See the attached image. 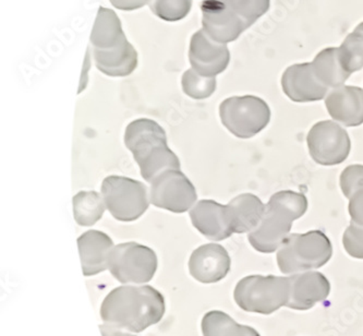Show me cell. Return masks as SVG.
<instances>
[{"instance_id": "6da1fadb", "label": "cell", "mask_w": 363, "mask_h": 336, "mask_svg": "<svg viewBox=\"0 0 363 336\" xmlns=\"http://www.w3.org/2000/svg\"><path fill=\"white\" fill-rule=\"evenodd\" d=\"M165 313V299L150 285H125L113 289L101 303L99 315L105 325L140 333L156 325Z\"/></svg>"}, {"instance_id": "e0dca14e", "label": "cell", "mask_w": 363, "mask_h": 336, "mask_svg": "<svg viewBox=\"0 0 363 336\" xmlns=\"http://www.w3.org/2000/svg\"><path fill=\"white\" fill-rule=\"evenodd\" d=\"M328 114L345 127L363 123V90L358 86H342L330 90L325 97Z\"/></svg>"}, {"instance_id": "8fae6325", "label": "cell", "mask_w": 363, "mask_h": 336, "mask_svg": "<svg viewBox=\"0 0 363 336\" xmlns=\"http://www.w3.org/2000/svg\"><path fill=\"white\" fill-rule=\"evenodd\" d=\"M196 188L180 169H168L151 183L150 202L172 213H184L196 201Z\"/></svg>"}, {"instance_id": "52a82bcc", "label": "cell", "mask_w": 363, "mask_h": 336, "mask_svg": "<svg viewBox=\"0 0 363 336\" xmlns=\"http://www.w3.org/2000/svg\"><path fill=\"white\" fill-rule=\"evenodd\" d=\"M223 125L240 139H250L264 130L271 121V109L262 99L253 95L233 96L220 104Z\"/></svg>"}, {"instance_id": "9a60e30c", "label": "cell", "mask_w": 363, "mask_h": 336, "mask_svg": "<svg viewBox=\"0 0 363 336\" xmlns=\"http://www.w3.org/2000/svg\"><path fill=\"white\" fill-rule=\"evenodd\" d=\"M281 86L290 100L297 103L321 101L330 92L316 78L311 62L288 67L281 77Z\"/></svg>"}, {"instance_id": "5bb4252c", "label": "cell", "mask_w": 363, "mask_h": 336, "mask_svg": "<svg viewBox=\"0 0 363 336\" xmlns=\"http://www.w3.org/2000/svg\"><path fill=\"white\" fill-rule=\"evenodd\" d=\"M231 260L224 247L218 244L203 245L192 252L189 272L203 284L220 282L230 271Z\"/></svg>"}, {"instance_id": "9c48e42d", "label": "cell", "mask_w": 363, "mask_h": 336, "mask_svg": "<svg viewBox=\"0 0 363 336\" xmlns=\"http://www.w3.org/2000/svg\"><path fill=\"white\" fill-rule=\"evenodd\" d=\"M101 194L111 215L121 222H133L141 218L151 203L143 183L123 176L105 178Z\"/></svg>"}, {"instance_id": "f546056e", "label": "cell", "mask_w": 363, "mask_h": 336, "mask_svg": "<svg viewBox=\"0 0 363 336\" xmlns=\"http://www.w3.org/2000/svg\"><path fill=\"white\" fill-rule=\"evenodd\" d=\"M348 199H350L348 210H350L352 222L357 225L363 226V179L357 184Z\"/></svg>"}, {"instance_id": "4316f807", "label": "cell", "mask_w": 363, "mask_h": 336, "mask_svg": "<svg viewBox=\"0 0 363 336\" xmlns=\"http://www.w3.org/2000/svg\"><path fill=\"white\" fill-rule=\"evenodd\" d=\"M229 5L248 28L269 11L271 0H228Z\"/></svg>"}, {"instance_id": "cb8c5ba5", "label": "cell", "mask_w": 363, "mask_h": 336, "mask_svg": "<svg viewBox=\"0 0 363 336\" xmlns=\"http://www.w3.org/2000/svg\"><path fill=\"white\" fill-rule=\"evenodd\" d=\"M340 64L347 74L352 76L363 68V32L358 28L345 38L338 47Z\"/></svg>"}, {"instance_id": "ba28073f", "label": "cell", "mask_w": 363, "mask_h": 336, "mask_svg": "<svg viewBox=\"0 0 363 336\" xmlns=\"http://www.w3.org/2000/svg\"><path fill=\"white\" fill-rule=\"evenodd\" d=\"M157 257L153 249L138 242H123L113 247L108 257V270L121 284L149 283L157 270Z\"/></svg>"}, {"instance_id": "5b68a950", "label": "cell", "mask_w": 363, "mask_h": 336, "mask_svg": "<svg viewBox=\"0 0 363 336\" xmlns=\"http://www.w3.org/2000/svg\"><path fill=\"white\" fill-rule=\"evenodd\" d=\"M332 254V244L321 230L290 234L279 249L277 264L284 274H297L322 268Z\"/></svg>"}, {"instance_id": "d6986e66", "label": "cell", "mask_w": 363, "mask_h": 336, "mask_svg": "<svg viewBox=\"0 0 363 336\" xmlns=\"http://www.w3.org/2000/svg\"><path fill=\"white\" fill-rule=\"evenodd\" d=\"M78 247L85 276H93L108 270L109 254L115 247L108 235L99 230H89L79 237Z\"/></svg>"}, {"instance_id": "3957f363", "label": "cell", "mask_w": 363, "mask_h": 336, "mask_svg": "<svg viewBox=\"0 0 363 336\" xmlns=\"http://www.w3.org/2000/svg\"><path fill=\"white\" fill-rule=\"evenodd\" d=\"M125 145L147 183L168 169H180L179 159L168 147L165 130L156 121L142 118L130 123L125 128Z\"/></svg>"}, {"instance_id": "ffe728a7", "label": "cell", "mask_w": 363, "mask_h": 336, "mask_svg": "<svg viewBox=\"0 0 363 336\" xmlns=\"http://www.w3.org/2000/svg\"><path fill=\"white\" fill-rule=\"evenodd\" d=\"M229 223L234 234L250 233L259 225L265 211V204L257 196L243 194L227 204Z\"/></svg>"}, {"instance_id": "d6a6232c", "label": "cell", "mask_w": 363, "mask_h": 336, "mask_svg": "<svg viewBox=\"0 0 363 336\" xmlns=\"http://www.w3.org/2000/svg\"><path fill=\"white\" fill-rule=\"evenodd\" d=\"M357 28H358V29L360 30V31L363 32V22H361V23L359 24V26H357Z\"/></svg>"}, {"instance_id": "1f68e13d", "label": "cell", "mask_w": 363, "mask_h": 336, "mask_svg": "<svg viewBox=\"0 0 363 336\" xmlns=\"http://www.w3.org/2000/svg\"><path fill=\"white\" fill-rule=\"evenodd\" d=\"M99 331H101V336H137L131 332L111 327V325H105V323L99 325Z\"/></svg>"}, {"instance_id": "7a4b0ae2", "label": "cell", "mask_w": 363, "mask_h": 336, "mask_svg": "<svg viewBox=\"0 0 363 336\" xmlns=\"http://www.w3.org/2000/svg\"><path fill=\"white\" fill-rule=\"evenodd\" d=\"M93 58L99 72L109 77H127L138 66V52L128 42L118 16L101 7L91 33Z\"/></svg>"}, {"instance_id": "f1b7e54d", "label": "cell", "mask_w": 363, "mask_h": 336, "mask_svg": "<svg viewBox=\"0 0 363 336\" xmlns=\"http://www.w3.org/2000/svg\"><path fill=\"white\" fill-rule=\"evenodd\" d=\"M363 179V165H350L340 175V188L348 199L357 184Z\"/></svg>"}, {"instance_id": "7402d4cb", "label": "cell", "mask_w": 363, "mask_h": 336, "mask_svg": "<svg viewBox=\"0 0 363 336\" xmlns=\"http://www.w3.org/2000/svg\"><path fill=\"white\" fill-rule=\"evenodd\" d=\"M201 327L203 336H259L257 330L238 325L233 318L220 310L206 313Z\"/></svg>"}, {"instance_id": "ac0fdd59", "label": "cell", "mask_w": 363, "mask_h": 336, "mask_svg": "<svg viewBox=\"0 0 363 336\" xmlns=\"http://www.w3.org/2000/svg\"><path fill=\"white\" fill-rule=\"evenodd\" d=\"M194 228L208 240L220 242L234 234L229 223L227 206L213 200H201L190 211Z\"/></svg>"}, {"instance_id": "8992f818", "label": "cell", "mask_w": 363, "mask_h": 336, "mask_svg": "<svg viewBox=\"0 0 363 336\" xmlns=\"http://www.w3.org/2000/svg\"><path fill=\"white\" fill-rule=\"evenodd\" d=\"M234 298L237 305L247 313L271 315L287 305L289 279L274 275L243 277L236 285Z\"/></svg>"}, {"instance_id": "277c9868", "label": "cell", "mask_w": 363, "mask_h": 336, "mask_svg": "<svg viewBox=\"0 0 363 336\" xmlns=\"http://www.w3.org/2000/svg\"><path fill=\"white\" fill-rule=\"evenodd\" d=\"M307 210L308 199L304 194L289 190L273 194L259 225L249 233L251 246L262 254L279 250L289 236L294 220L303 216Z\"/></svg>"}, {"instance_id": "83f0119b", "label": "cell", "mask_w": 363, "mask_h": 336, "mask_svg": "<svg viewBox=\"0 0 363 336\" xmlns=\"http://www.w3.org/2000/svg\"><path fill=\"white\" fill-rule=\"evenodd\" d=\"M342 244L347 254L363 260V226L350 223L342 236Z\"/></svg>"}, {"instance_id": "2e32d148", "label": "cell", "mask_w": 363, "mask_h": 336, "mask_svg": "<svg viewBox=\"0 0 363 336\" xmlns=\"http://www.w3.org/2000/svg\"><path fill=\"white\" fill-rule=\"evenodd\" d=\"M289 279V298L286 307L294 310H309L328 298L330 281L320 272L297 273Z\"/></svg>"}, {"instance_id": "4dcf8cb0", "label": "cell", "mask_w": 363, "mask_h": 336, "mask_svg": "<svg viewBox=\"0 0 363 336\" xmlns=\"http://www.w3.org/2000/svg\"><path fill=\"white\" fill-rule=\"evenodd\" d=\"M111 5L117 9L125 10V11H130V10L140 9L144 5L150 3V0H109Z\"/></svg>"}, {"instance_id": "d4e9b609", "label": "cell", "mask_w": 363, "mask_h": 336, "mask_svg": "<svg viewBox=\"0 0 363 336\" xmlns=\"http://www.w3.org/2000/svg\"><path fill=\"white\" fill-rule=\"evenodd\" d=\"M182 84L188 96L194 100H206L216 90V78H206L194 69H189L182 76Z\"/></svg>"}, {"instance_id": "7c38bea8", "label": "cell", "mask_w": 363, "mask_h": 336, "mask_svg": "<svg viewBox=\"0 0 363 336\" xmlns=\"http://www.w3.org/2000/svg\"><path fill=\"white\" fill-rule=\"evenodd\" d=\"M203 31L208 38L220 44L236 40L248 26L229 5L228 0H203Z\"/></svg>"}, {"instance_id": "30bf717a", "label": "cell", "mask_w": 363, "mask_h": 336, "mask_svg": "<svg viewBox=\"0 0 363 336\" xmlns=\"http://www.w3.org/2000/svg\"><path fill=\"white\" fill-rule=\"evenodd\" d=\"M307 142L313 161L324 166L342 164L352 149L350 135L344 127L333 121L316 123L308 133Z\"/></svg>"}, {"instance_id": "4fadbf2b", "label": "cell", "mask_w": 363, "mask_h": 336, "mask_svg": "<svg viewBox=\"0 0 363 336\" xmlns=\"http://www.w3.org/2000/svg\"><path fill=\"white\" fill-rule=\"evenodd\" d=\"M189 60L199 74L215 78L226 70L230 62V52L226 44L217 43L200 30L191 38Z\"/></svg>"}, {"instance_id": "603a6c76", "label": "cell", "mask_w": 363, "mask_h": 336, "mask_svg": "<svg viewBox=\"0 0 363 336\" xmlns=\"http://www.w3.org/2000/svg\"><path fill=\"white\" fill-rule=\"evenodd\" d=\"M72 201L74 220L80 226L94 225L104 214V198L96 191H80Z\"/></svg>"}, {"instance_id": "44dd1931", "label": "cell", "mask_w": 363, "mask_h": 336, "mask_svg": "<svg viewBox=\"0 0 363 336\" xmlns=\"http://www.w3.org/2000/svg\"><path fill=\"white\" fill-rule=\"evenodd\" d=\"M314 74L320 82L328 90L340 88L350 79L340 64L338 47H328L316 55L311 62Z\"/></svg>"}, {"instance_id": "484cf974", "label": "cell", "mask_w": 363, "mask_h": 336, "mask_svg": "<svg viewBox=\"0 0 363 336\" xmlns=\"http://www.w3.org/2000/svg\"><path fill=\"white\" fill-rule=\"evenodd\" d=\"M149 5L156 17L175 22L188 16L191 10L192 0H150Z\"/></svg>"}]
</instances>
